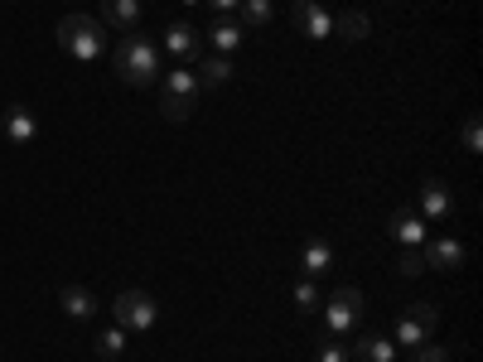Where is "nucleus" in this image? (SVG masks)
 Wrapping results in <instances>:
<instances>
[{
    "instance_id": "9d476101",
    "label": "nucleus",
    "mask_w": 483,
    "mask_h": 362,
    "mask_svg": "<svg viewBox=\"0 0 483 362\" xmlns=\"http://www.w3.org/2000/svg\"><path fill=\"white\" fill-rule=\"evenodd\" d=\"M5 135L15 145H29L39 135V121L29 116V107H5Z\"/></svg>"
},
{
    "instance_id": "f03ea898",
    "label": "nucleus",
    "mask_w": 483,
    "mask_h": 362,
    "mask_svg": "<svg viewBox=\"0 0 483 362\" xmlns=\"http://www.w3.org/2000/svg\"><path fill=\"white\" fill-rule=\"evenodd\" d=\"M112 63H116L121 82H131V88H150V82H155V68H160V59H155L150 39H141V34H126V39L116 44Z\"/></svg>"
},
{
    "instance_id": "f257e3e1",
    "label": "nucleus",
    "mask_w": 483,
    "mask_h": 362,
    "mask_svg": "<svg viewBox=\"0 0 483 362\" xmlns=\"http://www.w3.org/2000/svg\"><path fill=\"white\" fill-rule=\"evenodd\" d=\"M59 48L82 59V63H92V59H102V48H107V25H102L97 15H63L59 20Z\"/></svg>"
},
{
    "instance_id": "6ab92c4d",
    "label": "nucleus",
    "mask_w": 483,
    "mask_h": 362,
    "mask_svg": "<svg viewBox=\"0 0 483 362\" xmlns=\"http://www.w3.org/2000/svg\"><path fill=\"white\" fill-rule=\"evenodd\" d=\"M300 261H305V271H329L334 266V247H329V241H309V247L300 251Z\"/></svg>"
},
{
    "instance_id": "ddd939ff",
    "label": "nucleus",
    "mask_w": 483,
    "mask_h": 362,
    "mask_svg": "<svg viewBox=\"0 0 483 362\" xmlns=\"http://www.w3.org/2000/svg\"><path fill=\"white\" fill-rule=\"evenodd\" d=\"M199 68V88H222V82L232 78V59L228 54H213V59H203V63H194Z\"/></svg>"
},
{
    "instance_id": "6e6552de",
    "label": "nucleus",
    "mask_w": 483,
    "mask_h": 362,
    "mask_svg": "<svg viewBox=\"0 0 483 362\" xmlns=\"http://www.w3.org/2000/svg\"><path fill=\"white\" fill-rule=\"evenodd\" d=\"M59 304H63L68 319H92V314H97L92 290H82V285H63V290H59Z\"/></svg>"
},
{
    "instance_id": "b1692460",
    "label": "nucleus",
    "mask_w": 483,
    "mask_h": 362,
    "mask_svg": "<svg viewBox=\"0 0 483 362\" xmlns=\"http://www.w3.org/2000/svg\"><path fill=\"white\" fill-rule=\"evenodd\" d=\"M396 271H402V275H421V271H425V251H421V247H406L402 261H396Z\"/></svg>"
},
{
    "instance_id": "2eb2a0df",
    "label": "nucleus",
    "mask_w": 483,
    "mask_h": 362,
    "mask_svg": "<svg viewBox=\"0 0 483 362\" xmlns=\"http://www.w3.org/2000/svg\"><path fill=\"white\" fill-rule=\"evenodd\" d=\"M334 29H338V39H349V44H362L372 34V20L362 10H343L338 20H334Z\"/></svg>"
},
{
    "instance_id": "f3484780",
    "label": "nucleus",
    "mask_w": 483,
    "mask_h": 362,
    "mask_svg": "<svg viewBox=\"0 0 483 362\" xmlns=\"http://www.w3.org/2000/svg\"><path fill=\"white\" fill-rule=\"evenodd\" d=\"M165 92H175L184 101H194L199 97V78H194V68H175V73L165 78Z\"/></svg>"
},
{
    "instance_id": "423d86ee",
    "label": "nucleus",
    "mask_w": 483,
    "mask_h": 362,
    "mask_svg": "<svg viewBox=\"0 0 483 362\" xmlns=\"http://www.w3.org/2000/svg\"><path fill=\"white\" fill-rule=\"evenodd\" d=\"M165 48L175 54L184 68H194V59H199V29L194 25H169L165 29Z\"/></svg>"
},
{
    "instance_id": "a211bd4d",
    "label": "nucleus",
    "mask_w": 483,
    "mask_h": 362,
    "mask_svg": "<svg viewBox=\"0 0 483 362\" xmlns=\"http://www.w3.org/2000/svg\"><path fill=\"white\" fill-rule=\"evenodd\" d=\"M271 15H275L271 0H242V29H262L271 25Z\"/></svg>"
},
{
    "instance_id": "20e7f679",
    "label": "nucleus",
    "mask_w": 483,
    "mask_h": 362,
    "mask_svg": "<svg viewBox=\"0 0 483 362\" xmlns=\"http://www.w3.org/2000/svg\"><path fill=\"white\" fill-rule=\"evenodd\" d=\"M362 319V290L358 285H343L338 295L329 300V314H324V324H329L334 334H353Z\"/></svg>"
},
{
    "instance_id": "4468645a",
    "label": "nucleus",
    "mask_w": 483,
    "mask_h": 362,
    "mask_svg": "<svg viewBox=\"0 0 483 362\" xmlns=\"http://www.w3.org/2000/svg\"><path fill=\"white\" fill-rule=\"evenodd\" d=\"M421 213H425V218H435V222H440V218H450V188H445L440 179H430V184L421 188Z\"/></svg>"
},
{
    "instance_id": "f8f14e48",
    "label": "nucleus",
    "mask_w": 483,
    "mask_h": 362,
    "mask_svg": "<svg viewBox=\"0 0 483 362\" xmlns=\"http://www.w3.org/2000/svg\"><path fill=\"white\" fill-rule=\"evenodd\" d=\"M392 232L402 237L406 247H421V241H425V218L411 213V208H396V213H392Z\"/></svg>"
},
{
    "instance_id": "1a4fd4ad",
    "label": "nucleus",
    "mask_w": 483,
    "mask_h": 362,
    "mask_svg": "<svg viewBox=\"0 0 483 362\" xmlns=\"http://www.w3.org/2000/svg\"><path fill=\"white\" fill-rule=\"evenodd\" d=\"M242 34H247V29H242V20H237V15H218V20H213V29H209V39H213V48H218V54H232V48L242 44Z\"/></svg>"
},
{
    "instance_id": "a878e982",
    "label": "nucleus",
    "mask_w": 483,
    "mask_h": 362,
    "mask_svg": "<svg viewBox=\"0 0 483 362\" xmlns=\"http://www.w3.org/2000/svg\"><path fill=\"white\" fill-rule=\"evenodd\" d=\"M295 304H300V309H309V304H319V290H315V285H309V281H300V285H295Z\"/></svg>"
},
{
    "instance_id": "c85d7f7f",
    "label": "nucleus",
    "mask_w": 483,
    "mask_h": 362,
    "mask_svg": "<svg viewBox=\"0 0 483 362\" xmlns=\"http://www.w3.org/2000/svg\"><path fill=\"white\" fill-rule=\"evenodd\" d=\"M213 5H218V15H228V10H237V5H242V0H213Z\"/></svg>"
},
{
    "instance_id": "5701e85b",
    "label": "nucleus",
    "mask_w": 483,
    "mask_h": 362,
    "mask_svg": "<svg viewBox=\"0 0 483 362\" xmlns=\"http://www.w3.org/2000/svg\"><path fill=\"white\" fill-rule=\"evenodd\" d=\"M406 319H416L421 329L430 334V329H435V324H440V309H435V304H425V300H416V304L406 309Z\"/></svg>"
},
{
    "instance_id": "0eeeda50",
    "label": "nucleus",
    "mask_w": 483,
    "mask_h": 362,
    "mask_svg": "<svg viewBox=\"0 0 483 362\" xmlns=\"http://www.w3.org/2000/svg\"><path fill=\"white\" fill-rule=\"evenodd\" d=\"M102 25L131 34L135 25H141V0H102Z\"/></svg>"
},
{
    "instance_id": "9b49d317",
    "label": "nucleus",
    "mask_w": 483,
    "mask_h": 362,
    "mask_svg": "<svg viewBox=\"0 0 483 362\" xmlns=\"http://www.w3.org/2000/svg\"><path fill=\"white\" fill-rule=\"evenodd\" d=\"M425 266L459 271V266H464V247H459L455 237H440V241H430V251H425Z\"/></svg>"
},
{
    "instance_id": "412c9836",
    "label": "nucleus",
    "mask_w": 483,
    "mask_h": 362,
    "mask_svg": "<svg viewBox=\"0 0 483 362\" xmlns=\"http://www.w3.org/2000/svg\"><path fill=\"white\" fill-rule=\"evenodd\" d=\"M425 338H430V334L421 329V324H416V319H406V314H402V319H396V343H406V348H421V343H425Z\"/></svg>"
},
{
    "instance_id": "cd10ccee",
    "label": "nucleus",
    "mask_w": 483,
    "mask_h": 362,
    "mask_svg": "<svg viewBox=\"0 0 483 362\" xmlns=\"http://www.w3.org/2000/svg\"><path fill=\"white\" fill-rule=\"evenodd\" d=\"M319 362H349V348H338V343H324Z\"/></svg>"
},
{
    "instance_id": "39448f33",
    "label": "nucleus",
    "mask_w": 483,
    "mask_h": 362,
    "mask_svg": "<svg viewBox=\"0 0 483 362\" xmlns=\"http://www.w3.org/2000/svg\"><path fill=\"white\" fill-rule=\"evenodd\" d=\"M295 25L309 34V39H329V34H334V15L324 5H315V0H295Z\"/></svg>"
},
{
    "instance_id": "7ed1b4c3",
    "label": "nucleus",
    "mask_w": 483,
    "mask_h": 362,
    "mask_svg": "<svg viewBox=\"0 0 483 362\" xmlns=\"http://www.w3.org/2000/svg\"><path fill=\"white\" fill-rule=\"evenodd\" d=\"M155 319H160V304H155L145 290H121L116 295V324L126 334H150Z\"/></svg>"
},
{
    "instance_id": "393cba45",
    "label": "nucleus",
    "mask_w": 483,
    "mask_h": 362,
    "mask_svg": "<svg viewBox=\"0 0 483 362\" xmlns=\"http://www.w3.org/2000/svg\"><path fill=\"white\" fill-rule=\"evenodd\" d=\"M464 150H469V154H478V150H483V131H478V116H469V121H464Z\"/></svg>"
},
{
    "instance_id": "4be33fe9",
    "label": "nucleus",
    "mask_w": 483,
    "mask_h": 362,
    "mask_svg": "<svg viewBox=\"0 0 483 362\" xmlns=\"http://www.w3.org/2000/svg\"><path fill=\"white\" fill-rule=\"evenodd\" d=\"M160 112H165V121H188V116H194V101L165 92V97H160Z\"/></svg>"
},
{
    "instance_id": "aec40b11",
    "label": "nucleus",
    "mask_w": 483,
    "mask_h": 362,
    "mask_svg": "<svg viewBox=\"0 0 483 362\" xmlns=\"http://www.w3.org/2000/svg\"><path fill=\"white\" fill-rule=\"evenodd\" d=\"M362 362H392V343L387 338H358V348H353Z\"/></svg>"
},
{
    "instance_id": "dca6fc26",
    "label": "nucleus",
    "mask_w": 483,
    "mask_h": 362,
    "mask_svg": "<svg viewBox=\"0 0 483 362\" xmlns=\"http://www.w3.org/2000/svg\"><path fill=\"white\" fill-rule=\"evenodd\" d=\"M92 348H97V357H102V362H116L121 353H126V329H121V324H116V329L97 334V343H92Z\"/></svg>"
},
{
    "instance_id": "c756f323",
    "label": "nucleus",
    "mask_w": 483,
    "mask_h": 362,
    "mask_svg": "<svg viewBox=\"0 0 483 362\" xmlns=\"http://www.w3.org/2000/svg\"><path fill=\"white\" fill-rule=\"evenodd\" d=\"M184 5H194V0H184Z\"/></svg>"
},
{
    "instance_id": "bb28decb",
    "label": "nucleus",
    "mask_w": 483,
    "mask_h": 362,
    "mask_svg": "<svg viewBox=\"0 0 483 362\" xmlns=\"http://www.w3.org/2000/svg\"><path fill=\"white\" fill-rule=\"evenodd\" d=\"M416 362H450V353H445V348H430V343H421V348H416Z\"/></svg>"
}]
</instances>
